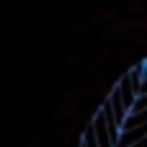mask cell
<instances>
[{
  "instance_id": "obj_1",
  "label": "cell",
  "mask_w": 147,
  "mask_h": 147,
  "mask_svg": "<svg viewBox=\"0 0 147 147\" xmlns=\"http://www.w3.org/2000/svg\"><path fill=\"white\" fill-rule=\"evenodd\" d=\"M88 129L93 132L96 142H98L101 147H119V140L114 137V132H111V127H109V119H106L103 109H98V111L90 116V121H88Z\"/></svg>"
},
{
  "instance_id": "obj_2",
  "label": "cell",
  "mask_w": 147,
  "mask_h": 147,
  "mask_svg": "<svg viewBox=\"0 0 147 147\" xmlns=\"http://www.w3.org/2000/svg\"><path fill=\"white\" fill-rule=\"evenodd\" d=\"M127 75H129V80H132V88H134L137 98H140V96H147V62L145 59L137 62L134 67H129Z\"/></svg>"
},
{
  "instance_id": "obj_3",
  "label": "cell",
  "mask_w": 147,
  "mask_h": 147,
  "mask_svg": "<svg viewBox=\"0 0 147 147\" xmlns=\"http://www.w3.org/2000/svg\"><path fill=\"white\" fill-rule=\"evenodd\" d=\"M106 36H111V39H127V36H132V23L124 21V18H116L114 23L106 26Z\"/></svg>"
},
{
  "instance_id": "obj_4",
  "label": "cell",
  "mask_w": 147,
  "mask_h": 147,
  "mask_svg": "<svg viewBox=\"0 0 147 147\" xmlns=\"http://www.w3.org/2000/svg\"><path fill=\"white\" fill-rule=\"evenodd\" d=\"M78 147H101L98 142H96V137H93V132L85 127L83 129V134H80V142H78Z\"/></svg>"
},
{
  "instance_id": "obj_5",
  "label": "cell",
  "mask_w": 147,
  "mask_h": 147,
  "mask_svg": "<svg viewBox=\"0 0 147 147\" xmlns=\"http://www.w3.org/2000/svg\"><path fill=\"white\" fill-rule=\"evenodd\" d=\"M72 134H75L72 127H62V129H57V142H59L62 147H67L70 142H72Z\"/></svg>"
},
{
  "instance_id": "obj_6",
  "label": "cell",
  "mask_w": 147,
  "mask_h": 147,
  "mask_svg": "<svg viewBox=\"0 0 147 147\" xmlns=\"http://www.w3.org/2000/svg\"><path fill=\"white\" fill-rule=\"evenodd\" d=\"M132 54H134V52H132L129 47H121V49H119V59H121V62H132ZM134 65H137V62H132V67H134Z\"/></svg>"
},
{
  "instance_id": "obj_7",
  "label": "cell",
  "mask_w": 147,
  "mask_h": 147,
  "mask_svg": "<svg viewBox=\"0 0 147 147\" xmlns=\"http://www.w3.org/2000/svg\"><path fill=\"white\" fill-rule=\"evenodd\" d=\"M28 147H44V137H41V134H34L31 142H28Z\"/></svg>"
},
{
  "instance_id": "obj_8",
  "label": "cell",
  "mask_w": 147,
  "mask_h": 147,
  "mask_svg": "<svg viewBox=\"0 0 147 147\" xmlns=\"http://www.w3.org/2000/svg\"><path fill=\"white\" fill-rule=\"evenodd\" d=\"M132 147H147V142H142V145H132Z\"/></svg>"
},
{
  "instance_id": "obj_9",
  "label": "cell",
  "mask_w": 147,
  "mask_h": 147,
  "mask_svg": "<svg viewBox=\"0 0 147 147\" xmlns=\"http://www.w3.org/2000/svg\"><path fill=\"white\" fill-rule=\"evenodd\" d=\"M145 10H147V3H145Z\"/></svg>"
}]
</instances>
